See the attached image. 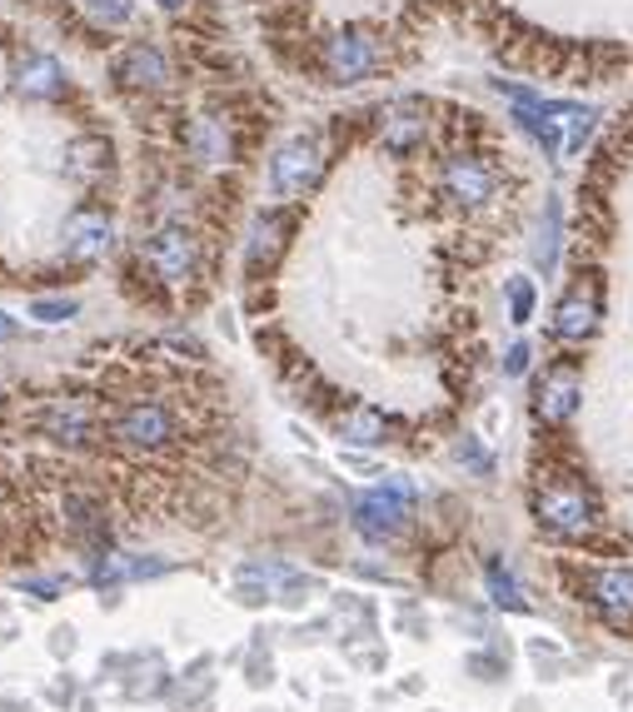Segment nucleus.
Here are the masks:
<instances>
[{"label":"nucleus","instance_id":"f257e3e1","mask_svg":"<svg viewBox=\"0 0 633 712\" xmlns=\"http://www.w3.org/2000/svg\"><path fill=\"white\" fill-rule=\"evenodd\" d=\"M533 523L559 543H583L593 533V523H599V513H593L589 493H583L579 483L549 479L533 489Z\"/></svg>","mask_w":633,"mask_h":712},{"label":"nucleus","instance_id":"f03ea898","mask_svg":"<svg viewBox=\"0 0 633 712\" xmlns=\"http://www.w3.org/2000/svg\"><path fill=\"white\" fill-rule=\"evenodd\" d=\"M111 439L125 443V449L141 453H160L180 439V413L160 399H131L125 409H115L111 419Z\"/></svg>","mask_w":633,"mask_h":712},{"label":"nucleus","instance_id":"7ed1b4c3","mask_svg":"<svg viewBox=\"0 0 633 712\" xmlns=\"http://www.w3.org/2000/svg\"><path fill=\"white\" fill-rule=\"evenodd\" d=\"M141 260L151 264V274L165 284V290H180V284L195 280L200 254H195V240H190V230H185V224H160V230L145 234Z\"/></svg>","mask_w":633,"mask_h":712},{"label":"nucleus","instance_id":"20e7f679","mask_svg":"<svg viewBox=\"0 0 633 712\" xmlns=\"http://www.w3.org/2000/svg\"><path fill=\"white\" fill-rule=\"evenodd\" d=\"M529 135L543 145V155L563 160V155L583 150V140L593 135V111L579 101H543L539 121L529 125Z\"/></svg>","mask_w":633,"mask_h":712},{"label":"nucleus","instance_id":"39448f33","mask_svg":"<svg viewBox=\"0 0 633 712\" xmlns=\"http://www.w3.org/2000/svg\"><path fill=\"white\" fill-rule=\"evenodd\" d=\"M320 165H324V150H320L314 135H294V140H284L280 150H274V160H270L274 195H280V200H300V195L320 180Z\"/></svg>","mask_w":633,"mask_h":712},{"label":"nucleus","instance_id":"423d86ee","mask_svg":"<svg viewBox=\"0 0 633 712\" xmlns=\"http://www.w3.org/2000/svg\"><path fill=\"white\" fill-rule=\"evenodd\" d=\"M409 503H414L409 483H384V489L364 493V499L354 503V528H360L370 543L394 538V533L404 528V519H409Z\"/></svg>","mask_w":633,"mask_h":712},{"label":"nucleus","instance_id":"0eeeda50","mask_svg":"<svg viewBox=\"0 0 633 712\" xmlns=\"http://www.w3.org/2000/svg\"><path fill=\"white\" fill-rule=\"evenodd\" d=\"M31 423L45 439L65 443V449H85V443L101 433V409H95L91 399H51Z\"/></svg>","mask_w":633,"mask_h":712},{"label":"nucleus","instance_id":"6e6552de","mask_svg":"<svg viewBox=\"0 0 633 712\" xmlns=\"http://www.w3.org/2000/svg\"><path fill=\"white\" fill-rule=\"evenodd\" d=\"M579 598L599 612L603 622H633V568H589Z\"/></svg>","mask_w":633,"mask_h":712},{"label":"nucleus","instance_id":"1a4fd4ad","mask_svg":"<svg viewBox=\"0 0 633 712\" xmlns=\"http://www.w3.org/2000/svg\"><path fill=\"white\" fill-rule=\"evenodd\" d=\"M380 65V41L374 35H364V31H334L330 41H324V71L334 75L340 85H354V81H364V75Z\"/></svg>","mask_w":633,"mask_h":712},{"label":"nucleus","instance_id":"9d476101","mask_svg":"<svg viewBox=\"0 0 633 712\" xmlns=\"http://www.w3.org/2000/svg\"><path fill=\"white\" fill-rule=\"evenodd\" d=\"M444 190H449V200L464 205V210H484V205L494 200V190H499V175H494L479 155H454V160L444 165Z\"/></svg>","mask_w":633,"mask_h":712},{"label":"nucleus","instance_id":"9b49d317","mask_svg":"<svg viewBox=\"0 0 633 712\" xmlns=\"http://www.w3.org/2000/svg\"><path fill=\"white\" fill-rule=\"evenodd\" d=\"M533 413H539L543 423H569L573 413H579V374H573L569 364H553L539 379V389H533Z\"/></svg>","mask_w":633,"mask_h":712},{"label":"nucleus","instance_id":"f8f14e48","mask_svg":"<svg viewBox=\"0 0 633 712\" xmlns=\"http://www.w3.org/2000/svg\"><path fill=\"white\" fill-rule=\"evenodd\" d=\"M424 130H429V121H424V105L419 101H394V105H384V115H380V140H384V150L409 155L414 145L424 140Z\"/></svg>","mask_w":633,"mask_h":712},{"label":"nucleus","instance_id":"ddd939ff","mask_svg":"<svg viewBox=\"0 0 633 712\" xmlns=\"http://www.w3.org/2000/svg\"><path fill=\"white\" fill-rule=\"evenodd\" d=\"M111 240H115L111 214H101V210H81L65 220V254L71 260H101L111 250Z\"/></svg>","mask_w":633,"mask_h":712},{"label":"nucleus","instance_id":"4468645a","mask_svg":"<svg viewBox=\"0 0 633 712\" xmlns=\"http://www.w3.org/2000/svg\"><path fill=\"white\" fill-rule=\"evenodd\" d=\"M115 81L131 85V91H160V85L170 81V65H165V55L155 51V45L141 41L115 61Z\"/></svg>","mask_w":633,"mask_h":712},{"label":"nucleus","instance_id":"2eb2a0df","mask_svg":"<svg viewBox=\"0 0 633 712\" xmlns=\"http://www.w3.org/2000/svg\"><path fill=\"white\" fill-rule=\"evenodd\" d=\"M15 91L31 95V101H55V95L65 91V71L55 55H25L21 65H15Z\"/></svg>","mask_w":633,"mask_h":712},{"label":"nucleus","instance_id":"dca6fc26","mask_svg":"<svg viewBox=\"0 0 633 712\" xmlns=\"http://www.w3.org/2000/svg\"><path fill=\"white\" fill-rule=\"evenodd\" d=\"M593 329H599V304H593V294H569V300H559V310H553V339L583 344V339H593Z\"/></svg>","mask_w":633,"mask_h":712},{"label":"nucleus","instance_id":"f3484780","mask_svg":"<svg viewBox=\"0 0 633 712\" xmlns=\"http://www.w3.org/2000/svg\"><path fill=\"white\" fill-rule=\"evenodd\" d=\"M185 150H190L195 165H225L230 160V130H225V121H215V115L190 121V130H185Z\"/></svg>","mask_w":633,"mask_h":712},{"label":"nucleus","instance_id":"a211bd4d","mask_svg":"<svg viewBox=\"0 0 633 712\" xmlns=\"http://www.w3.org/2000/svg\"><path fill=\"white\" fill-rule=\"evenodd\" d=\"M284 214H260L255 220V230H250V244H245V270L250 274H260V270H270L274 260H280V250H284Z\"/></svg>","mask_w":633,"mask_h":712},{"label":"nucleus","instance_id":"6ab92c4d","mask_svg":"<svg viewBox=\"0 0 633 712\" xmlns=\"http://www.w3.org/2000/svg\"><path fill=\"white\" fill-rule=\"evenodd\" d=\"M334 433H340L344 443H360V449H380V443L390 439V419H384L380 409L354 404V409H344L340 419H334Z\"/></svg>","mask_w":633,"mask_h":712},{"label":"nucleus","instance_id":"aec40b11","mask_svg":"<svg viewBox=\"0 0 633 712\" xmlns=\"http://www.w3.org/2000/svg\"><path fill=\"white\" fill-rule=\"evenodd\" d=\"M484 588H489V598L499 603L504 612H523V608H529V598H523V583L513 578V573L504 568L499 558H494L489 568H484Z\"/></svg>","mask_w":633,"mask_h":712},{"label":"nucleus","instance_id":"412c9836","mask_svg":"<svg viewBox=\"0 0 633 712\" xmlns=\"http://www.w3.org/2000/svg\"><path fill=\"white\" fill-rule=\"evenodd\" d=\"M71 175L75 180H101V175H111V145L105 140L71 145Z\"/></svg>","mask_w":633,"mask_h":712},{"label":"nucleus","instance_id":"4be33fe9","mask_svg":"<svg viewBox=\"0 0 633 712\" xmlns=\"http://www.w3.org/2000/svg\"><path fill=\"white\" fill-rule=\"evenodd\" d=\"M559 224H563V210L559 200L543 205V220H539V240H533V260L539 270H553V254H559Z\"/></svg>","mask_w":633,"mask_h":712},{"label":"nucleus","instance_id":"5701e85b","mask_svg":"<svg viewBox=\"0 0 633 712\" xmlns=\"http://www.w3.org/2000/svg\"><path fill=\"white\" fill-rule=\"evenodd\" d=\"M65 519H71V533H81V538L105 533L101 509H95V499H85V493H65Z\"/></svg>","mask_w":633,"mask_h":712},{"label":"nucleus","instance_id":"b1692460","mask_svg":"<svg viewBox=\"0 0 633 712\" xmlns=\"http://www.w3.org/2000/svg\"><path fill=\"white\" fill-rule=\"evenodd\" d=\"M533 304H539V290H533V280H509V320L513 324H529L533 320Z\"/></svg>","mask_w":633,"mask_h":712},{"label":"nucleus","instance_id":"393cba45","mask_svg":"<svg viewBox=\"0 0 633 712\" xmlns=\"http://www.w3.org/2000/svg\"><path fill=\"white\" fill-rule=\"evenodd\" d=\"M235 598H240L245 608H264V603H270V588H264V568H245L240 583H235Z\"/></svg>","mask_w":633,"mask_h":712},{"label":"nucleus","instance_id":"a878e982","mask_svg":"<svg viewBox=\"0 0 633 712\" xmlns=\"http://www.w3.org/2000/svg\"><path fill=\"white\" fill-rule=\"evenodd\" d=\"M85 11L101 25H125L135 15V0H85Z\"/></svg>","mask_w":633,"mask_h":712},{"label":"nucleus","instance_id":"bb28decb","mask_svg":"<svg viewBox=\"0 0 633 712\" xmlns=\"http://www.w3.org/2000/svg\"><path fill=\"white\" fill-rule=\"evenodd\" d=\"M75 310H81L75 300H35V304H31V320H41V324H65Z\"/></svg>","mask_w":633,"mask_h":712},{"label":"nucleus","instance_id":"cd10ccee","mask_svg":"<svg viewBox=\"0 0 633 712\" xmlns=\"http://www.w3.org/2000/svg\"><path fill=\"white\" fill-rule=\"evenodd\" d=\"M459 463H469L474 473H489V469H494V459H489V453H484L474 439H464V443H459Z\"/></svg>","mask_w":633,"mask_h":712},{"label":"nucleus","instance_id":"c85d7f7f","mask_svg":"<svg viewBox=\"0 0 633 712\" xmlns=\"http://www.w3.org/2000/svg\"><path fill=\"white\" fill-rule=\"evenodd\" d=\"M529 359H533V349H529V344H513V349L504 354V374H509V379H519V374L529 369Z\"/></svg>","mask_w":633,"mask_h":712},{"label":"nucleus","instance_id":"c756f323","mask_svg":"<svg viewBox=\"0 0 633 712\" xmlns=\"http://www.w3.org/2000/svg\"><path fill=\"white\" fill-rule=\"evenodd\" d=\"M25 593H35V598H55V593H61V583H55V578H25Z\"/></svg>","mask_w":633,"mask_h":712},{"label":"nucleus","instance_id":"7c9ffc66","mask_svg":"<svg viewBox=\"0 0 633 712\" xmlns=\"http://www.w3.org/2000/svg\"><path fill=\"white\" fill-rule=\"evenodd\" d=\"M469 668H474V672H489V682H494V678L504 672V662H499V658H474Z\"/></svg>","mask_w":633,"mask_h":712},{"label":"nucleus","instance_id":"2f4dec72","mask_svg":"<svg viewBox=\"0 0 633 712\" xmlns=\"http://www.w3.org/2000/svg\"><path fill=\"white\" fill-rule=\"evenodd\" d=\"M15 334H21V324H15V320H11V314L0 310V339H15Z\"/></svg>","mask_w":633,"mask_h":712},{"label":"nucleus","instance_id":"473e14b6","mask_svg":"<svg viewBox=\"0 0 633 712\" xmlns=\"http://www.w3.org/2000/svg\"><path fill=\"white\" fill-rule=\"evenodd\" d=\"M190 0H160V11H185Z\"/></svg>","mask_w":633,"mask_h":712}]
</instances>
